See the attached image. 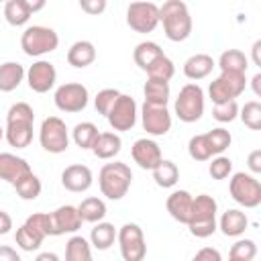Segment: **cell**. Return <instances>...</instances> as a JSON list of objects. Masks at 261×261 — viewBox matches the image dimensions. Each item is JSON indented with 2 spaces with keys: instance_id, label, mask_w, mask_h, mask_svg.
<instances>
[{
  "instance_id": "cell-1",
  "label": "cell",
  "mask_w": 261,
  "mask_h": 261,
  "mask_svg": "<svg viewBox=\"0 0 261 261\" xmlns=\"http://www.w3.org/2000/svg\"><path fill=\"white\" fill-rule=\"evenodd\" d=\"M159 22L163 24L165 37L173 43H181L192 35V16L188 4L181 0H165L159 6Z\"/></svg>"
},
{
  "instance_id": "cell-2",
  "label": "cell",
  "mask_w": 261,
  "mask_h": 261,
  "mask_svg": "<svg viewBox=\"0 0 261 261\" xmlns=\"http://www.w3.org/2000/svg\"><path fill=\"white\" fill-rule=\"evenodd\" d=\"M216 210L218 204L212 196L208 194H200L192 200V210H190V218H188V228L194 237L198 239H208L210 234L216 232L218 222H216Z\"/></svg>"
},
{
  "instance_id": "cell-3",
  "label": "cell",
  "mask_w": 261,
  "mask_h": 261,
  "mask_svg": "<svg viewBox=\"0 0 261 261\" xmlns=\"http://www.w3.org/2000/svg\"><path fill=\"white\" fill-rule=\"evenodd\" d=\"M130 184H133V171L122 161L106 163V165H102V169L98 173L100 192L108 200H122L126 196V192L130 190Z\"/></svg>"
},
{
  "instance_id": "cell-4",
  "label": "cell",
  "mask_w": 261,
  "mask_h": 261,
  "mask_svg": "<svg viewBox=\"0 0 261 261\" xmlns=\"http://www.w3.org/2000/svg\"><path fill=\"white\" fill-rule=\"evenodd\" d=\"M59 45V35L51 27L33 24L27 27L20 35V49L29 57H41L47 53H53Z\"/></svg>"
},
{
  "instance_id": "cell-5",
  "label": "cell",
  "mask_w": 261,
  "mask_h": 261,
  "mask_svg": "<svg viewBox=\"0 0 261 261\" xmlns=\"http://www.w3.org/2000/svg\"><path fill=\"white\" fill-rule=\"evenodd\" d=\"M175 114L181 122H196L204 114V90L198 84H186L175 98Z\"/></svg>"
},
{
  "instance_id": "cell-6",
  "label": "cell",
  "mask_w": 261,
  "mask_h": 261,
  "mask_svg": "<svg viewBox=\"0 0 261 261\" xmlns=\"http://www.w3.org/2000/svg\"><path fill=\"white\" fill-rule=\"evenodd\" d=\"M39 143L47 153L59 155L69 147V130L59 116H47L39 128Z\"/></svg>"
},
{
  "instance_id": "cell-7",
  "label": "cell",
  "mask_w": 261,
  "mask_h": 261,
  "mask_svg": "<svg viewBox=\"0 0 261 261\" xmlns=\"http://www.w3.org/2000/svg\"><path fill=\"white\" fill-rule=\"evenodd\" d=\"M228 190L232 200L245 208H257L261 204V184L251 173H245V171L234 173L230 177Z\"/></svg>"
},
{
  "instance_id": "cell-8",
  "label": "cell",
  "mask_w": 261,
  "mask_h": 261,
  "mask_svg": "<svg viewBox=\"0 0 261 261\" xmlns=\"http://www.w3.org/2000/svg\"><path fill=\"white\" fill-rule=\"evenodd\" d=\"M247 88V77L245 73L239 71H220V75L210 82L208 94L210 100L216 102H226V100H237Z\"/></svg>"
},
{
  "instance_id": "cell-9",
  "label": "cell",
  "mask_w": 261,
  "mask_h": 261,
  "mask_svg": "<svg viewBox=\"0 0 261 261\" xmlns=\"http://www.w3.org/2000/svg\"><path fill=\"white\" fill-rule=\"evenodd\" d=\"M126 24L135 33H141V35L153 33L155 27L159 24V6L147 0L130 2L126 8Z\"/></svg>"
},
{
  "instance_id": "cell-10",
  "label": "cell",
  "mask_w": 261,
  "mask_h": 261,
  "mask_svg": "<svg viewBox=\"0 0 261 261\" xmlns=\"http://www.w3.org/2000/svg\"><path fill=\"white\" fill-rule=\"evenodd\" d=\"M116 241L124 261H141L147 253L143 228L135 222H126L116 230Z\"/></svg>"
},
{
  "instance_id": "cell-11",
  "label": "cell",
  "mask_w": 261,
  "mask_h": 261,
  "mask_svg": "<svg viewBox=\"0 0 261 261\" xmlns=\"http://www.w3.org/2000/svg\"><path fill=\"white\" fill-rule=\"evenodd\" d=\"M55 106L61 110V112H82L86 106H88V100H90V94H88V88L84 84H77V82H67V84H61L57 90H55Z\"/></svg>"
},
{
  "instance_id": "cell-12",
  "label": "cell",
  "mask_w": 261,
  "mask_h": 261,
  "mask_svg": "<svg viewBox=\"0 0 261 261\" xmlns=\"http://www.w3.org/2000/svg\"><path fill=\"white\" fill-rule=\"evenodd\" d=\"M106 118H108V124L112 126V130H118V133L130 130L137 124V102H135V98L128 96V94H120L116 98V102L112 104L110 112L106 114Z\"/></svg>"
},
{
  "instance_id": "cell-13",
  "label": "cell",
  "mask_w": 261,
  "mask_h": 261,
  "mask_svg": "<svg viewBox=\"0 0 261 261\" xmlns=\"http://www.w3.org/2000/svg\"><path fill=\"white\" fill-rule=\"evenodd\" d=\"M141 122H143V128L147 130V135L161 137V135H167L171 128V114H169L167 106H163V104L145 102L141 108Z\"/></svg>"
},
{
  "instance_id": "cell-14",
  "label": "cell",
  "mask_w": 261,
  "mask_h": 261,
  "mask_svg": "<svg viewBox=\"0 0 261 261\" xmlns=\"http://www.w3.org/2000/svg\"><path fill=\"white\" fill-rule=\"evenodd\" d=\"M27 82H29V88L37 94H45L49 92L55 82H57V69L51 61H45V59H39L35 61L29 71H27Z\"/></svg>"
},
{
  "instance_id": "cell-15",
  "label": "cell",
  "mask_w": 261,
  "mask_h": 261,
  "mask_svg": "<svg viewBox=\"0 0 261 261\" xmlns=\"http://www.w3.org/2000/svg\"><path fill=\"white\" fill-rule=\"evenodd\" d=\"M49 214H51V224H53V237H59L65 232H77L82 228L84 220L77 212V206L65 204V206L55 208Z\"/></svg>"
},
{
  "instance_id": "cell-16",
  "label": "cell",
  "mask_w": 261,
  "mask_h": 261,
  "mask_svg": "<svg viewBox=\"0 0 261 261\" xmlns=\"http://www.w3.org/2000/svg\"><path fill=\"white\" fill-rule=\"evenodd\" d=\"M92 181H94V175H92V169L88 165H82V163H73V165H67L63 171H61V184L65 190L73 192V194H82L86 190L92 188Z\"/></svg>"
},
{
  "instance_id": "cell-17",
  "label": "cell",
  "mask_w": 261,
  "mask_h": 261,
  "mask_svg": "<svg viewBox=\"0 0 261 261\" xmlns=\"http://www.w3.org/2000/svg\"><path fill=\"white\" fill-rule=\"evenodd\" d=\"M130 155L135 159V163L141 167V169H153L161 159V149L159 145L153 141V139H137L130 147Z\"/></svg>"
},
{
  "instance_id": "cell-18",
  "label": "cell",
  "mask_w": 261,
  "mask_h": 261,
  "mask_svg": "<svg viewBox=\"0 0 261 261\" xmlns=\"http://www.w3.org/2000/svg\"><path fill=\"white\" fill-rule=\"evenodd\" d=\"M29 171H31V165L27 163V159L14 153H0V179L8 184H16Z\"/></svg>"
},
{
  "instance_id": "cell-19",
  "label": "cell",
  "mask_w": 261,
  "mask_h": 261,
  "mask_svg": "<svg viewBox=\"0 0 261 261\" xmlns=\"http://www.w3.org/2000/svg\"><path fill=\"white\" fill-rule=\"evenodd\" d=\"M4 137L10 147L27 149L33 141V120H6Z\"/></svg>"
},
{
  "instance_id": "cell-20",
  "label": "cell",
  "mask_w": 261,
  "mask_h": 261,
  "mask_svg": "<svg viewBox=\"0 0 261 261\" xmlns=\"http://www.w3.org/2000/svg\"><path fill=\"white\" fill-rule=\"evenodd\" d=\"M192 200L194 196L188 192V190H175L167 196V212L173 220H177L179 224H186L188 218H190V210H192Z\"/></svg>"
},
{
  "instance_id": "cell-21",
  "label": "cell",
  "mask_w": 261,
  "mask_h": 261,
  "mask_svg": "<svg viewBox=\"0 0 261 261\" xmlns=\"http://www.w3.org/2000/svg\"><path fill=\"white\" fill-rule=\"evenodd\" d=\"M96 61V47L92 41H75L69 49H67V63L71 67H77V69H84L88 65H92Z\"/></svg>"
},
{
  "instance_id": "cell-22",
  "label": "cell",
  "mask_w": 261,
  "mask_h": 261,
  "mask_svg": "<svg viewBox=\"0 0 261 261\" xmlns=\"http://www.w3.org/2000/svg\"><path fill=\"white\" fill-rule=\"evenodd\" d=\"M120 149H122V139H120V135H116L112 130L98 133V137L92 145V153L98 159H112L120 153Z\"/></svg>"
},
{
  "instance_id": "cell-23",
  "label": "cell",
  "mask_w": 261,
  "mask_h": 261,
  "mask_svg": "<svg viewBox=\"0 0 261 261\" xmlns=\"http://www.w3.org/2000/svg\"><path fill=\"white\" fill-rule=\"evenodd\" d=\"M214 59L208 55V53H196V55H192V57H188L186 59V63H184V75L188 77V80H204L206 75H210L212 73V69H214Z\"/></svg>"
},
{
  "instance_id": "cell-24",
  "label": "cell",
  "mask_w": 261,
  "mask_h": 261,
  "mask_svg": "<svg viewBox=\"0 0 261 261\" xmlns=\"http://www.w3.org/2000/svg\"><path fill=\"white\" fill-rule=\"evenodd\" d=\"M249 226V218L245 212L237 210V208H230L226 210L222 216H220V222H218V228L222 230L224 237H241Z\"/></svg>"
},
{
  "instance_id": "cell-25",
  "label": "cell",
  "mask_w": 261,
  "mask_h": 261,
  "mask_svg": "<svg viewBox=\"0 0 261 261\" xmlns=\"http://www.w3.org/2000/svg\"><path fill=\"white\" fill-rule=\"evenodd\" d=\"M24 67L18 61H4L0 63V92H12L24 80Z\"/></svg>"
},
{
  "instance_id": "cell-26",
  "label": "cell",
  "mask_w": 261,
  "mask_h": 261,
  "mask_svg": "<svg viewBox=\"0 0 261 261\" xmlns=\"http://www.w3.org/2000/svg\"><path fill=\"white\" fill-rule=\"evenodd\" d=\"M114 241H116V228H114V224L104 222V220H98L96 226L90 232L92 247H96L98 251H106V249H110L114 245Z\"/></svg>"
},
{
  "instance_id": "cell-27",
  "label": "cell",
  "mask_w": 261,
  "mask_h": 261,
  "mask_svg": "<svg viewBox=\"0 0 261 261\" xmlns=\"http://www.w3.org/2000/svg\"><path fill=\"white\" fill-rule=\"evenodd\" d=\"M151 171H153V179L159 188H173L179 179V169L169 159H161Z\"/></svg>"
},
{
  "instance_id": "cell-28",
  "label": "cell",
  "mask_w": 261,
  "mask_h": 261,
  "mask_svg": "<svg viewBox=\"0 0 261 261\" xmlns=\"http://www.w3.org/2000/svg\"><path fill=\"white\" fill-rule=\"evenodd\" d=\"M218 67L220 71H239V73H247L249 67V59L241 49H226L220 53L218 57Z\"/></svg>"
},
{
  "instance_id": "cell-29",
  "label": "cell",
  "mask_w": 261,
  "mask_h": 261,
  "mask_svg": "<svg viewBox=\"0 0 261 261\" xmlns=\"http://www.w3.org/2000/svg\"><path fill=\"white\" fill-rule=\"evenodd\" d=\"M77 212L84 222H98V220H104V216H106V204H104V200L90 196V198L82 200V204L77 206Z\"/></svg>"
},
{
  "instance_id": "cell-30",
  "label": "cell",
  "mask_w": 261,
  "mask_h": 261,
  "mask_svg": "<svg viewBox=\"0 0 261 261\" xmlns=\"http://www.w3.org/2000/svg\"><path fill=\"white\" fill-rule=\"evenodd\" d=\"M159 55H163V49L157 45V43H153V41H143V43H139L137 47H135V51H133V59H135V63L145 71Z\"/></svg>"
},
{
  "instance_id": "cell-31",
  "label": "cell",
  "mask_w": 261,
  "mask_h": 261,
  "mask_svg": "<svg viewBox=\"0 0 261 261\" xmlns=\"http://www.w3.org/2000/svg\"><path fill=\"white\" fill-rule=\"evenodd\" d=\"M14 241H16V245H18L22 251H27V253H33V251H37V249L43 245L45 237H43L41 232H37L33 226H29V224L24 222L22 226H18V228H16Z\"/></svg>"
},
{
  "instance_id": "cell-32",
  "label": "cell",
  "mask_w": 261,
  "mask_h": 261,
  "mask_svg": "<svg viewBox=\"0 0 261 261\" xmlns=\"http://www.w3.org/2000/svg\"><path fill=\"white\" fill-rule=\"evenodd\" d=\"M143 94H145V102L167 106V100H169V82L147 77L145 88H143Z\"/></svg>"
},
{
  "instance_id": "cell-33",
  "label": "cell",
  "mask_w": 261,
  "mask_h": 261,
  "mask_svg": "<svg viewBox=\"0 0 261 261\" xmlns=\"http://www.w3.org/2000/svg\"><path fill=\"white\" fill-rule=\"evenodd\" d=\"M65 259L67 261H90L92 259V245L84 237L73 234L65 243Z\"/></svg>"
},
{
  "instance_id": "cell-34",
  "label": "cell",
  "mask_w": 261,
  "mask_h": 261,
  "mask_svg": "<svg viewBox=\"0 0 261 261\" xmlns=\"http://www.w3.org/2000/svg\"><path fill=\"white\" fill-rule=\"evenodd\" d=\"M98 137V126L94 122H77L71 130V139L80 149H92L94 141Z\"/></svg>"
},
{
  "instance_id": "cell-35",
  "label": "cell",
  "mask_w": 261,
  "mask_h": 261,
  "mask_svg": "<svg viewBox=\"0 0 261 261\" xmlns=\"http://www.w3.org/2000/svg\"><path fill=\"white\" fill-rule=\"evenodd\" d=\"M12 186H14L16 194H18L22 200H35V198L41 196V190H43L41 179H39L33 171H29L27 175H22V177H20L16 184H12Z\"/></svg>"
},
{
  "instance_id": "cell-36",
  "label": "cell",
  "mask_w": 261,
  "mask_h": 261,
  "mask_svg": "<svg viewBox=\"0 0 261 261\" xmlns=\"http://www.w3.org/2000/svg\"><path fill=\"white\" fill-rule=\"evenodd\" d=\"M145 71H147V77H151V80L169 82V80L173 77V73H175V65H173V61L163 53V55H159Z\"/></svg>"
},
{
  "instance_id": "cell-37",
  "label": "cell",
  "mask_w": 261,
  "mask_h": 261,
  "mask_svg": "<svg viewBox=\"0 0 261 261\" xmlns=\"http://www.w3.org/2000/svg\"><path fill=\"white\" fill-rule=\"evenodd\" d=\"M4 18L10 27H22L29 22L31 12L24 8L20 0H6L4 2Z\"/></svg>"
},
{
  "instance_id": "cell-38",
  "label": "cell",
  "mask_w": 261,
  "mask_h": 261,
  "mask_svg": "<svg viewBox=\"0 0 261 261\" xmlns=\"http://www.w3.org/2000/svg\"><path fill=\"white\" fill-rule=\"evenodd\" d=\"M239 116L243 124L251 130H261V104L257 100L245 102V106L239 110Z\"/></svg>"
},
{
  "instance_id": "cell-39",
  "label": "cell",
  "mask_w": 261,
  "mask_h": 261,
  "mask_svg": "<svg viewBox=\"0 0 261 261\" xmlns=\"http://www.w3.org/2000/svg\"><path fill=\"white\" fill-rule=\"evenodd\" d=\"M188 153L194 161H208L212 157V149H210V143H208V137L206 133L204 135H194L188 143Z\"/></svg>"
},
{
  "instance_id": "cell-40",
  "label": "cell",
  "mask_w": 261,
  "mask_h": 261,
  "mask_svg": "<svg viewBox=\"0 0 261 261\" xmlns=\"http://www.w3.org/2000/svg\"><path fill=\"white\" fill-rule=\"evenodd\" d=\"M255 255H257V245L251 239H239L228 251V257L232 261H253Z\"/></svg>"
},
{
  "instance_id": "cell-41",
  "label": "cell",
  "mask_w": 261,
  "mask_h": 261,
  "mask_svg": "<svg viewBox=\"0 0 261 261\" xmlns=\"http://www.w3.org/2000/svg\"><path fill=\"white\" fill-rule=\"evenodd\" d=\"M206 137H208V143H210L212 155H220V153H224V151L230 147V143H232L230 133H228L226 128H222V126L208 130V133H206Z\"/></svg>"
},
{
  "instance_id": "cell-42",
  "label": "cell",
  "mask_w": 261,
  "mask_h": 261,
  "mask_svg": "<svg viewBox=\"0 0 261 261\" xmlns=\"http://www.w3.org/2000/svg\"><path fill=\"white\" fill-rule=\"evenodd\" d=\"M239 116V104L237 100H226V102H216L212 108V118L218 122H232Z\"/></svg>"
},
{
  "instance_id": "cell-43",
  "label": "cell",
  "mask_w": 261,
  "mask_h": 261,
  "mask_svg": "<svg viewBox=\"0 0 261 261\" xmlns=\"http://www.w3.org/2000/svg\"><path fill=\"white\" fill-rule=\"evenodd\" d=\"M118 96H120V92H118L116 88H104V90H100V92L96 94V98H94V106H96L98 114L106 116Z\"/></svg>"
},
{
  "instance_id": "cell-44",
  "label": "cell",
  "mask_w": 261,
  "mask_h": 261,
  "mask_svg": "<svg viewBox=\"0 0 261 261\" xmlns=\"http://www.w3.org/2000/svg\"><path fill=\"white\" fill-rule=\"evenodd\" d=\"M24 222L29 226H33L37 232H41L45 239L53 237V224H51V214L49 212H33Z\"/></svg>"
},
{
  "instance_id": "cell-45",
  "label": "cell",
  "mask_w": 261,
  "mask_h": 261,
  "mask_svg": "<svg viewBox=\"0 0 261 261\" xmlns=\"http://www.w3.org/2000/svg\"><path fill=\"white\" fill-rule=\"evenodd\" d=\"M208 173L212 175V179H226V177L232 173V161L220 153V155H216V157L212 159V163L208 165Z\"/></svg>"
},
{
  "instance_id": "cell-46",
  "label": "cell",
  "mask_w": 261,
  "mask_h": 261,
  "mask_svg": "<svg viewBox=\"0 0 261 261\" xmlns=\"http://www.w3.org/2000/svg\"><path fill=\"white\" fill-rule=\"evenodd\" d=\"M6 120H33L35 122V110L27 102H16V104H12L8 108Z\"/></svg>"
},
{
  "instance_id": "cell-47",
  "label": "cell",
  "mask_w": 261,
  "mask_h": 261,
  "mask_svg": "<svg viewBox=\"0 0 261 261\" xmlns=\"http://www.w3.org/2000/svg\"><path fill=\"white\" fill-rule=\"evenodd\" d=\"M106 0H80V8L86 12V14H90V16H98V14H102L104 10H106Z\"/></svg>"
},
{
  "instance_id": "cell-48",
  "label": "cell",
  "mask_w": 261,
  "mask_h": 261,
  "mask_svg": "<svg viewBox=\"0 0 261 261\" xmlns=\"http://www.w3.org/2000/svg\"><path fill=\"white\" fill-rule=\"evenodd\" d=\"M194 259H198V261H220L222 255H220L216 249H212V247H204V249H200V251L194 255Z\"/></svg>"
},
{
  "instance_id": "cell-49",
  "label": "cell",
  "mask_w": 261,
  "mask_h": 261,
  "mask_svg": "<svg viewBox=\"0 0 261 261\" xmlns=\"http://www.w3.org/2000/svg\"><path fill=\"white\" fill-rule=\"evenodd\" d=\"M247 165L253 173H261V149H255L249 153V159H247Z\"/></svg>"
},
{
  "instance_id": "cell-50",
  "label": "cell",
  "mask_w": 261,
  "mask_h": 261,
  "mask_svg": "<svg viewBox=\"0 0 261 261\" xmlns=\"http://www.w3.org/2000/svg\"><path fill=\"white\" fill-rule=\"evenodd\" d=\"M0 261H20V255L12 247H0Z\"/></svg>"
},
{
  "instance_id": "cell-51",
  "label": "cell",
  "mask_w": 261,
  "mask_h": 261,
  "mask_svg": "<svg viewBox=\"0 0 261 261\" xmlns=\"http://www.w3.org/2000/svg\"><path fill=\"white\" fill-rule=\"evenodd\" d=\"M12 228V216L4 210H0V234H8Z\"/></svg>"
},
{
  "instance_id": "cell-52",
  "label": "cell",
  "mask_w": 261,
  "mask_h": 261,
  "mask_svg": "<svg viewBox=\"0 0 261 261\" xmlns=\"http://www.w3.org/2000/svg\"><path fill=\"white\" fill-rule=\"evenodd\" d=\"M20 2L24 4V8H27L31 14H35V12L43 10V8H45V4H47V0H20Z\"/></svg>"
},
{
  "instance_id": "cell-53",
  "label": "cell",
  "mask_w": 261,
  "mask_h": 261,
  "mask_svg": "<svg viewBox=\"0 0 261 261\" xmlns=\"http://www.w3.org/2000/svg\"><path fill=\"white\" fill-rule=\"evenodd\" d=\"M251 53H253V63L261 67V41H255V43H253Z\"/></svg>"
},
{
  "instance_id": "cell-54",
  "label": "cell",
  "mask_w": 261,
  "mask_h": 261,
  "mask_svg": "<svg viewBox=\"0 0 261 261\" xmlns=\"http://www.w3.org/2000/svg\"><path fill=\"white\" fill-rule=\"evenodd\" d=\"M251 84H253V92H255V96H261V73H255L253 80H251Z\"/></svg>"
},
{
  "instance_id": "cell-55",
  "label": "cell",
  "mask_w": 261,
  "mask_h": 261,
  "mask_svg": "<svg viewBox=\"0 0 261 261\" xmlns=\"http://www.w3.org/2000/svg\"><path fill=\"white\" fill-rule=\"evenodd\" d=\"M47 259H49V261H57L59 257H57L55 253H39V255H37V261H47Z\"/></svg>"
},
{
  "instance_id": "cell-56",
  "label": "cell",
  "mask_w": 261,
  "mask_h": 261,
  "mask_svg": "<svg viewBox=\"0 0 261 261\" xmlns=\"http://www.w3.org/2000/svg\"><path fill=\"white\" fill-rule=\"evenodd\" d=\"M2 137H4V128L0 126V141H2Z\"/></svg>"
},
{
  "instance_id": "cell-57",
  "label": "cell",
  "mask_w": 261,
  "mask_h": 261,
  "mask_svg": "<svg viewBox=\"0 0 261 261\" xmlns=\"http://www.w3.org/2000/svg\"><path fill=\"white\" fill-rule=\"evenodd\" d=\"M0 2H6V0H0Z\"/></svg>"
}]
</instances>
